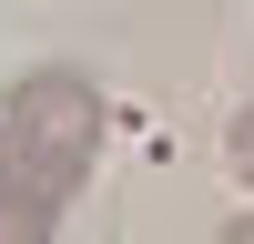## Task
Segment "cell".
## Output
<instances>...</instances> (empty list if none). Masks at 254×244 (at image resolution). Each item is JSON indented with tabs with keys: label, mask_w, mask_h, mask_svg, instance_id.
Wrapping results in <instances>:
<instances>
[{
	"label": "cell",
	"mask_w": 254,
	"mask_h": 244,
	"mask_svg": "<svg viewBox=\"0 0 254 244\" xmlns=\"http://www.w3.org/2000/svg\"><path fill=\"white\" fill-rule=\"evenodd\" d=\"M224 163H234V183H254V102L234 112V132H224Z\"/></svg>",
	"instance_id": "3"
},
{
	"label": "cell",
	"mask_w": 254,
	"mask_h": 244,
	"mask_svg": "<svg viewBox=\"0 0 254 244\" xmlns=\"http://www.w3.org/2000/svg\"><path fill=\"white\" fill-rule=\"evenodd\" d=\"M92 153H102V92L81 71H31L0 122V193L31 214H61L92 173Z\"/></svg>",
	"instance_id": "1"
},
{
	"label": "cell",
	"mask_w": 254,
	"mask_h": 244,
	"mask_svg": "<svg viewBox=\"0 0 254 244\" xmlns=\"http://www.w3.org/2000/svg\"><path fill=\"white\" fill-rule=\"evenodd\" d=\"M0 244H51V214H31V203L0 193Z\"/></svg>",
	"instance_id": "2"
},
{
	"label": "cell",
	"mask_w": 254,
	"mask_h": 244,
	"mask_svg": "<svg viewBox=\"0 0 254 244\" xmlns=\"http://www.w3.org/2000/svg\"><path fill=\"white\" fill-rule=\"evenodd\" d=\"M214 244H254V214H234V224H214Z\"/></svg>",
	"instance_id": "4"
}]
</instances>
